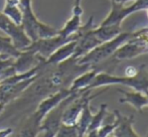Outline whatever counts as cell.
Returning <instances> with one entry per match:
<instances>
[{
  "label": "cell",
  "instance_id": "1",
  "mask_svg": "<svg viewBox=\"0 0 148 137\" xmlns=\"http://www.w3.org/2000/svg\"><path fill=\"white\" fill-rule=\"evenodd\" d=\"M111 85H123L132 88L133 90L148 94V72L144 66H141L137 75L133 77H118L112 74L100 71L94 78L93 82L89 86L88 90H94L99 87L111 86Z\"/></svg>",
  "mask_w": 148,
  "mask_h": 137
},
{
  "label": "cell",
  "instance_id": "2",
  "mask_svg": "<svg viewBox=\"0 0 148 137\" xmlns=\"http://www.w3.org/2000/svg\"><path fill=\"white\" fill-rule=\"evenodd\" d=\"M18 5L22 11L21 26L31 42L39 38L55 36L59 34V29L43 23L36 17L32 9L31 0H19Z\"/></svg>",
  "mask_w": 148,
  "mask_h": 137
},
{
  "label": "cell",
  "instance_id": "3",
  "mask_svg": "<svg viewBox=\"0 0 148 137\" xmlns=\"http://www.w3.org/2000/svg\"><path fill=\"white\" fill-rule=\"evenodd\" d=\"M133 35V32H121L117 36L112 38L111 40L105 41L101 43L87 55H83L82 58L78 59V64L80 65H90L92 68L97 67L102 63L106 62V60L110 59L116 51V49L121 45L127 41Z\"/></svg>",
  "mask_w": 148,
  "mask_h": 137
},
{
  "label": "cell",
  "instance_id": "4",
  "mask_svg": "<svg viewBox=\"0 0 148 137\" xmlns=\"http://www.w3.org/2000/svg\"><path fill=\"white\" fill-rule=\"evenodd\" d=\"M82 92L83 91L72 92V94H71L70 96H68L66 99H64L59 105L56 106L53 109H51V111L43 117L42 121L40 122L38 134L42 132L43 136H47V137L56 136V133H57L60 123H62V113H64L66 107Z\"/></svg>",
  "mask_w": 148,
  "mask_h": 137
},
{
  "label": "cell",
  "instance_id": "5",
  "mask_svg": "<svg viewBox=\"0 0 148 137\" xmlns=\"http://www.w3.org/2000/svg\"><path fill=\"white\" fill-rule=\"evenodd\" d=\"M94 16L88 19L86 24L81 25L78 34V38H77V45L75 49V53L72 55L75 59H80L83 55H87L89 51H91L93 49L101 45V41L97 38V36L94 34Z\"/></svg>",
  "mask_w": 148,
  "mask_h": 137
},
{
  "label": "cell",
  "instance_id": "6",
  "mask_svg": "<svg viewBox=\"0 0 148 137\" xmlns=\"http://www.w3.org/2000/svg\"><path fill=\"white\" fill-rule=\"evenodd\" d=\"M78 38V34L72 35L70 37H64L58 34L55 36L45 37V38H39L35 41H32L27 47L24 49L31 51L32 53L38 55L41 59L45 60L49 57L53 53H55L60 47L70 41L76 40ZM22 49V51H24Z\"/></svg>",
  "mask_w": 148,
  "mask_h": 137
},
{
  "label": "cell",
  "instance_id": "7",
  "mask_svg": "<svg viewBox=\"0 0 148 137\" xmlns=\"http://www.w3.org/2000/svg\"><path fill=\"white\" fill-rule=\"evenodd\" d=\"M148 8V0H135L130 6L125 7L124 4L111 2V11L101 24H119L121 25L123 20L132 13Z\"/></svg>",
  "mask_w": 148,
  "mask_h": 137
},
{
  "label": "cell",
  "instance_id": "8",
  "mask_svg": "<svg viewBox=\"0 0 148 137\" xmlns=\"http://www.w3.org/2000/svg\"><path fill=\"white\" fill-rule=\"evenodd\" d=\"M0 29L12 39L14 47L19 51L24 49L31 43L30 38L25 34L22 26L14 23L3 12H0Z\"/></svg>",
  "mask_w": 148,
  "mask_h": 137
},
{
  "label": "cell",
  "instance_id": "9",
  "mask_svg": "<svg viewBox=\"0 0 148 137\" xmlns=\"http://www.w3.org/2000/svg\"><path fill=\"white\" fill-rule=\"evenodd\" d=\"M73 91H71L70 89H62L55 93L49 94L47 98H45L40 103L38 104L36 110L33 113V116L35 117V119L38 122H41L45 115L51 111V109L58 106L62 102L64 99H66L68 96H70L72 94Z\"/></svg>",
  "mask_w": 148,
  "mask_h": 137
},
{
  "label": "cell",
  "instance_id": "10",
  "mask_svg": "<svg viewBox=\"0 0 148 137\" xmlns=\"http://www.w3.org/2000/svg\"><path fill=\"white\" fill-rule=\"evenodd\" d=\"M110 86H106L105 89H102V91L96 93V94H91L90 96L87 98L86 102L84 104V107L82 109V112L80 114V117H79L78 121H77V128H78V132H79V136L82 137L86 135V131L88 129L90 122H91L92 118H93V113L91 111V101L93 99L97 98L98 96H100L101 94L105 93L106 91L109 89Z\"/></svg>",
  "mask_w": 148,
  "mask_h": 137
},
{
  "label": "cell",
  "instance_id": "11",
  "mask_svg": "<svg viewBox=\"0 0 148 137\" xmlns=\"http://www.w3.org/2000/svg\"><path fill=\"white\" fill-rule=\"evenodd\" d=\"M40 60L41 58L38 55L32 53L31 51L24 49V51H21L20 55L16 59H14L12 67L16 74H23L38 65L40 63Z\"/></svg>",
  "mask_w": 148,
  "mask_h": 137
},
{
  "label": "cell",
  "instance_id": "12",
  "mask_svg": "<svg viewBox=\"0 0 148 137\" xmlns=\"http://www.w3.org/2000/svg\"><path fill=\"white\" fill-rule=\"evenodd\" d=\"M76 45H77V39L76 40L70 41V42L64 43L62 47H60L55 53H51L47 59H45V60L41 59V62H42L43 65H47V66L58 65V64L70 59V58L74 55Z\"/></svg>",
  "mask_w": 148,
  "mask_h": 137
},
{
  "label": "cell",
  "instance_id": "13",
  "mask_svg": "<svg viewBox=\"0 0 148 137\" xmlns=\"http://www.w3.org/2000/svg\"><path fill=\"white\" fill-rule=\"evenodd\" d=\"M119 92L123 94V97L119 99V102L121 104H130L138 112H141L143 108L148 106L146 94L140 92V91L134 90L133 92H126V91L119 90Z\"/></svg>",
  "mask_w": 148,
  "mask_h": 137
},
{
  "label": "cell",
  "instance_id": "14",
  "mask_svg": "<svg viewBox=\"0 0 148 137\" xmlns=\"http://www.w3.org/2000/svg\"><path fill=\"white\" fill-rule=\"evenodd\" d=\"M101 71V68L93 67L90 70L86 71V72L82 73L81 75H79L77 78L74 79V81L72 82L70 86V90L73 92H79V91H85L88 90L89 86L91 85V83L93 82L95 76L98 73Z\"/></svg>",
  "mask_w": 148,
  "mask_h": 137
},
{
  "label": "cell",
  "instance_id": "15",
  "mask_svg": "<svg viewBox=\"0 0 148 137\" xmlns=\"http://www.w3.org/2000/svg\"><path fill=\"white\" fill-rule=\"evenodd\" d=\"M134 118L133 116H123L120 114L119 123L111 136L114 137H138L139 134L133 128Z\"/></svg>",
  "mask_w": 148,
  "mask_h": 137
},
{
  "label": "cell",
  "instance_id": "16",
  "mask_svg": "<svg viewBox=\"0 0 148 137\" xmlns=\"http://www.w3.org/2000/svg\"><path fill=\"white\" fill-rule=\"evenodd\" d=\"M94 34L102 43L111 40L122 32L121 25L119 24H100L97 27H94Z\"/></svg>",
  "mask_w": 148,
  "mask_h": 137
},
{
  "label": "cell",
  "instance_id": "17",
  "mask_svg": "<svg viewBox=\"0 0 148 137\" xmlns=\"http://www.w3.org/2000/svg\"><path fill=\"white\" fill-rule=\"evenodd\" d=\"M106 114H107V104L103 103L100 105V108L98 110L97 113L94 115L93 114V118H92L91 122H90V125L86 131V135L89 137H96V132L102 126L103 123V120L105 118Z\"/></svg>",
  "mask_w": 148,
  "mask_h": 137
},
{
  "label": "cell",
  "instance_id": "18",
  "mask_svg": "<svg viewBox=\"0 0 148 137\" xmlns=\"http://www.w3.org/2000/svg\"><path fill=\"white\" fill-rule=\"evenodd\" d=\"M81 17H82L81 14L73 13L72 17L64 23V25L60 29H59V34L64 37H70L72 35L76 34L79 28L82 25Z\"/></svg>",
  "mask_w": 148,
  "mask_h": 137
},
{
  "label": "cell",
  "instance_id": "19",
  "mask_svg": "<svg viewBox=\"0 0 148 137\" xmlns=\"http://www.w3.org/2000/svg\"><path fill=\"white\" fill-rule=\"evenodd\" d=\"M21 51L14 47L12 39L9 36L0 35V55L3 58H13L16 59L20 55Z\"/></svg>",
  "mask_w": 148,
  "mask_h": 137
},
{
  "label": "cell",
  "instance_id": "20",
  "mask_svg": "<svg viewBox=\"0 0 148 137\" xmlns=\"http://www.w3.org/2000/svg\"><path fill=\"white\" fill-rule=\"evenodd\" d=\"M2 12H3L9 19H11L14 23L18 24V25H21L22 11H21V9H20L18 4L5 3Z\"/></svg>",
  "mask_w": 148,
  "mask_h": 137
},
{
  "label": "cell",
  "instance_id": "21",
  "mask_svg": "<svg viewBox=\"0 0 148 137\" xmlns=\"http://www.w3.org/2000/svg\"><path fill=\"white\" fill-rule=\"evenodd\" d=\"M114 121L111 124H107V125H102L99 129L96 132V137H109L111 136V134L113 133V131L115 130V128L117 127L119 123V119H120V112H118L117 110L114 111Z\"/></svg>",
  "mask_w": 148,
  "mask_h": 137
},
{
  "label": "cell",
  "instance_id": "22",
  "mask_svg": "<svg viewBox=\"0 0 148 137\" xmlns=\"http://www.w3.org/2000/svg\"><path fill=\"white\" fill-rule=\"evenodd\" d=\"M57 137H78L79 132L77 125H69V124L60 123L59 129H58Z\"/></svg>",
  "mask_w": 148,
  "mask_h": 137
},
{
  "label": "cell",
  "instance_id": "23",
  "mask_svg": "<svg viewBox=\"0 0 148 137\" xmlns=\"http://www.w3.org/2000/svg\"><path fill=\"white\" fill-rule=\"evenodd\" d=\"M139 68H136V67H133V66H129V67L126 68V71H125V76L127 77H133L135 75H137V73L139 72Z\"/></svg>",
  "mask_w": 148,
  "mask_h": 137
},
{
  "label": "cell",
  "instance_id": "24",
  "mask_svg": "<svg viewBox=\"0 0 148 137\" xmlns=\"http://www.w3.org/2000/svg\"><path fill=\"white\" fill-rule=\"evenodd\" d=\"M12 133V128H4L0 130V137H7Z\"/></svg>",
  "mask_w": 148,
  "mask_h": 137
},
{
  "label": "cell",
  "instance_id": "25",
  "mask_svg": "<svg viewBox=\"0 0 148 137\" xmlns=\"http://www.w3.org/2000/svg\"><path fill=\"white\" fill-rule=\"evenodd\" d=\"M131 1V0H110V2H113V3H118V4H125L126 2Z\"/></svg>",
  "mask_w": 148,
  "mask_h": 137
},
{
  "label": "cell",
  "instance_id": "26",
  "mask_svg": "<svg viewBox=\"0 0 148 137\" xmlns=\"http://www.w3.org/2000/svg\"><path fill=\"white\" fill-rule=\"evenodd\" d=\"M81 3H82V0H75L74 6H76V7H78V6H81Z\"/></svg>",
  "mask_w": 148,
  "mask_h": 137
},
{
  "label": "cell",
  "instance_id": "27",
  "mask_svg": "<svg viewBox=\"0 0 148 137\" xmlns=\"http://www.w3.org/2000/svg\"><path fill=\"white\" fill-rule=\"evenodd\" d=\"M5 106H6V104H4V103L0 102V113H1V112L4 110V108H5Z\"/></svg>",
  "mask_w": 148,
  "mask_h": 137
},
{
  "label": "cell",
  "instance_id": "28",
  "mask_svg": "<svg viewBox=\"0 0 148 137\" xmlns=\"http://www.w3.org/2000/svg\"><path fill=\"white\" fill-rule=\"evenodd\" d=\"M2 59H6V58H3V57H2L1 55H0V60H2Z\"/></svg>",
  "mask_w": 148,
  "mask_h": 137
},
{
  "label": "cell",
  "instance_id": "29",
  "mask_svg": "<svg viewBox=\"0 0 148 137\" xmlns=\"http://www.w3.org/2000/svg\"><path fill=\"white\" fill-rule=\"evenodd\" d=\"M145 11H146V13H147V16H148V8H146V9H145Z\"/></svg>",
  "mask_w": 148,
  "mask_h": 137
},
{
  "label": "cell",
  "instance_id": "30",
  "mask_svg": "<svg viewBox=\"0 0 148 137\" xmlns=\"http://www.w3.org/2000/svg\"><path fill=\"white\" fill-rule=\"evenodd\" d=\"M146 96H147V100H148V94H146Z\"/></svg>",
  "mask_w": 148,
  "mask_h": 137
}]
</instances>
